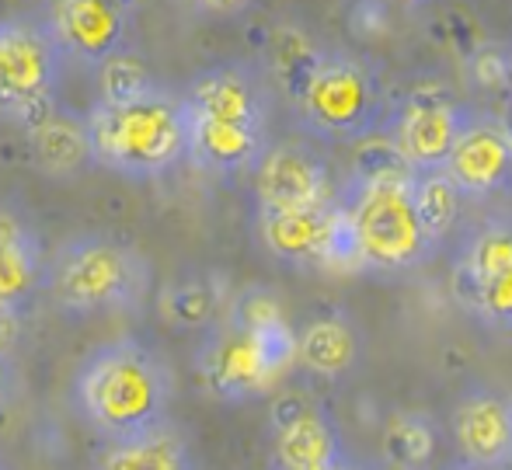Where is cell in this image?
<instances>
[{
	"mask_svg": "<svg viewBox=\"0 0 512 470\" xmlns=\"http://www.w3.org/2000/svg\"><path fill=\"white\" fill-rule=\"evenodd\" d=\"M373 7H380L384 14H411V11H422V7H429L432 0H370Z\"/></svg>",
	"mask_w": 512,
	"mask_h": 470,
	"instance_id": "32",
	"label": "cell"
},
{
	"mask_svg": "<svg viewBox=\"0 0 512 470\" xmlns=\"http://www.w3.org/2000/svg\"><path fill=\"white\" fill-rule=\"evenodd\" d=\"M91 470H196L189 436L171 418L98 446Z\"/></svg>",
	"mask_w": 512,
	"mask_h": 470,
	"instance_id": "17",
	"label": "cell"
},
{
	"mask_svg": "<svg viewBox=\"0 0 512 470\" xmlns=\"http://www.w3.org/2000/svg\"><path fill=\"white\" fill-rule=\"evenodd\" d=\"M95 164L126 178H161L189 157V108L182 94L150 88L119 105L98 101L88 115Z\"/></svg>",
	"mask_w": 512,
	"mask_h": 470,
	"instance_id": "2",
	"label": "cell"
},
{
	"mask_svg": "<svg viewBox=\"0 0 512 470\" xmlns=\"http://www.w3.org/2000/svg\"><path fill=\"white\" fill-rule=\"evenodd\" d=\"M380 450L384 464L405 470H429L436 453V432L432 422L418 411H391L380 429Z\"/></svg>",
	"mask_w": 512,
	"mask_h": 470,
	"instance_id": "24",
	"label": "cell"
},
{
	"mask_svg": "<svg viewBox=\"0 0 512 470\" xmlns=\"http://www.w3.org/2000/svg\"><path fill=\"white\" fill-rule=\"evenodd\" d=\"M95 70H98V101H105V105L133 101L140 94H147L150 88H157L147 60L129 53V49H119L105 63H98Z\"/></svg>",
	"mask_w": 512,
	"mask_h": 470,
	"instance_id": "25",
	"label": "cell"
},
{
	"mask_svg": "<svg viewBox=\"0 0 512 470\" xmlns=\"http://www.w3.org/2000/svg\"><path fill=\"white\" fill-rule=\"evenodd\" d=\"M11 401H14V373H11V363L0 359V415H4Z\"/></svg>",
	"mask_w": 512,
	"mask_h": 470,
	"instance_id": "33",
	"label": "cell"
},
{
	"mask_svg": "<svg viewBox=\"0 0 512 470\" xmlns=\"http://www.w3.org/2000/svg\"><path fill=\"white\" fill-rule=\"evenodd\" d=\"M443 470H502V467H481V464H467V460H453L450 467H443Z\"/></svg>",
	"mask_w": 512,
	"mask_h": 470,
	"instance_id": "36",
	"label": "cell"
},
{
	"mask_svg": "<svg viewBox=\"0 0 512 470\" xmlns=\"http://www.w3.org/2000/svg\"><path fill=\"white\" fill-rule=\"evenodd\" d=\"M359 356H363V338L345 314H321L297 331V366L314 376L338 380L356 370Z\"/></svg>",
	"mask_w": 512,
	"mask_h": 470,
	"instance_id": "20",
	"label": "cell"
},
{
	"mask_svg": "<svg viewBox=\"0 0 512 470\" xmlns=\"http://www.w3.org/2000/svg\"><path fill=\"white\" fill-rule=\"evenodd\" d=\"M415 171L401 161L398 147L387 133H373L352 143V175L349 182H377V178H408Z\"/></svg>",
	"mask_w": 512,
	"mask_h": 470,
	"instance_id": "27",
	"label": "cell"
},
{
	"mask_svg": "<svg viewBox=\"0 0 512 470\" xmlns=\"http://www.w3.org/2000/svg\"><path fill=\"white\" fill-rule=\"evenodd\" d=\"M265 147H269L265 129L230 126V122L189 115V161L196 168L209 171V175H241V171H251Z\"/></svg>",
	"mask_w": 512,
	"mask_h": 470,
	"instance_id": "19",
	"label": "cell"
},
{
	"mask_svg": "<svg viewBox=\"0 0 512 470\" xmlns=\"http://www.w3.org/2000/svg\"><path fill=\"white\" fill-rule=\"evenodd\" d=\"M258 237L265 251L286 265H317V269H352V241L345 209L338 199L310 209H258Z\"/></svg>",
	"mask_w": 512,
	"mask_h": 470,
	"instance_id": "8",
	"label": "cell"
},
{
	"mask_svg": "<svg viewBox=\"0 0 512 470\" xmlns=\"http://www.w3.org/2000/svg\"><path fill=\"white\" fill-rule=\"evenodd\" d=\"M42 32L63 60L98 67L126 49L129 7L126 0H49Z\"/></svg>",
	"mask_w": 512,
	"mask_h": 470,
	"instance_id": "10",
	"label": "cell"
},
{
	"mask_svg": "<svg viewBox=\"0 0 512 470\" xmlns=\"http://www.w3.org/2000/svg\"><path fill=\"white\" fill-rule=\"evenodd\" d=\"M338 202L349 223L356 269L408 272L432 255V244L411 206V175L349 182Z\"/></svg>",
	"mask_w": 512,
	"mask_h": 470,
	"instance_id": "6",
	"label": "cell"
},
{
	"mask_svg": "<svg viewBox=\"0 0 512 470\" xmlns=\"http://www.w3.org/2000/svg\"><path fill=\"white\" fill-rule=\"evenodd\" d=\"M18 342H21V310H11L0 303V359L4 363H11Z\"/></svg>",
	"mask_w": 512,
	"mask_h": 470,
	"instance_id": "30",
	"label": "cell"
},
{
	"mask_svg": "<svg viewBox=\"0 0 512 470\" xmlns=\"http://www.w3.org/2000/svg\"><path fill=\"white\" fill-rule=\"evenodd\" d=\"M42 289L63 314H126L147 296L150 265L136 248L108 234H77L46 258Z\"/></svg>",
	"mask_w": 512,
	"mask_h": 470,
	"instance_id": "3",
	"label": "cell"
},
{
	"mask_svg": "<svg viewBox=\"0 0 512 470\" xmlns=\"http://www.w3.org/2000/svg\"><path fill=\"white\" fill-rule=\"evenodd\" d=\"M175 401L168 363L140 338H112L77 363L70 404L102 439H122L164 422Z\"/></svg>",
	"mask_w": 512,
	"mask_h": 470,
	"instance_id": "1",
	"label": "cell"
},
{
	"mask_svg": "<svg viewBox=\"0 0 512 470\" xmlns=\"http://www.w3.org/2000/svg\"><path fill=\"white\" fill-rule=\"evenodd\" d=\"M328 470H366V467H363V464H359V460H352V457H349V453H342V457H338V460H335V464H331Z\"/></svg>",
	"mask_w": 512,
	"mask_h": 470,
	"instance_id": "35",
	"label": "cell"
},
{
	"mask_svg": "<svg viewBox=\"0 0 512 470\" xmlns=\"http://www.w3.org/2000/svg\"><path fill=\"white\" fill-rule=\"evenodd\" d=\"M28 150H32V164L49 178H77L88 164H95L88 122L63 105L49 108L39 122L28 126Z\"/></svg>",
	"mask_w": 512,
	"mask_h": 470,
	"instance_id": "18",
	"label": "cell"
},
{
	"mask_svg": "<svg viewBox=\"0 0 512 470\" xmlns=\"http://www.w3.org/2000/svg\"><path fill=\"white\" fill-rule=\"evenodd\" d=\"M443 175L464 199H488L512 185V147L495 115L471 112L443 161Z\"/></svg>",
	"mask_w": 512,
	"mask_h": 470,
	"instance_id": "13",
	"label": "cell"
},
{
	"mask_svg": "<svg viewBox=\"0 0 512 470\" xmlns=\"http://www.w3.org/2000/svg\"><path fill=\"white\" fill-rule=\"evenodd\" d=\"M63 56L42 32V25L25 18L0 21V115L18 126L39 122L56 108Z\"/></svg>",
	"mask_w": 512,
	"mask_h": 470,
	"instance_id": "7",
	"label": "cell"
},
{
	"mask_svg": "<svg viewBox=\"0 0 512 470\" xmlns=\"http://www.w3.org/2000/svg\"><path fill=\"white\" fill-rule=\"evenodd\" d=\"M467 77L485 91H509V46H502V42H481L467 56Z\"/></svg>",
	"mask_w": 512,
	"mask_h": 470,
	"instance_id": "29",
	"label": "cell"
},
{
	"mask_svg": "<svg viewBox=\"0 0 512 470\" xmlns=\"http://www.w3.org/2000/svg\"><path fill=\"white\" fill-rule=\"evenodd\" d=\"M373 470H405V467H391V464H380V467H373Z\"/></svg>",
	"mask_w": 512,
	"mask_h": 470,
	"instance_id": "38",
	"label": "cell"
},
{
	"mask_svg": "<svg viewBox=\"0 0 512 470\" xmlns=\"http://www.w3.org/2000/svg\"><path fill=\"white\" fill-rule=\"evenodd\" d=\"M227 310V289L220 276L192 272L161 289V317L178 331H209Z\"/></svg>",
	"mask_w": 512,
	"mask_h": 470,
	"instance_id": "21",
	"label": "cell"
},
{
	"mask_svg": "<svg viewBox=\"0 0 512 470\" xmlns=\"http://www.w3.org/2000/svg\"><path fill=\"white\" fill-rule=\"evenodd\" d=\"M251 175H255V202L262 213L310 209L335 199L328 161L314 147L297 140L269 143Z\"/></svg>",
	"mask_w": 512,
	"mask_h": 470,
	"instance_id": "11",
	"label": "cell"
},
{
	"mask_svg": "<svg viewBox=\"0 0 512 470\" xmlns=\"http://www.w3.org/2000/svg\"><path fill=\"white\" fill-rule=\"evenodd\" d=\"M495 122H499V129H502V136L509 140V147H512V94L506 101H502V108L495 112Z\"/></svg>",
	"mask_w": 512,
	"mask_h": 470,
	"instance_id": "34",
	"label": "cell"
},
{
	"mask_svg": "<svg viewBox=\"0 0 512 470\" xmlns=\"http://www.w3.org/2000/svg\"><path fill=\"white\" fill-rule=\"evenodd\" d=\"M411 206L422 223L425 237L436 248L460 220V206H464V195L457 192V185L439 171H415L411 175Z\"/></svg>",
	"mask_w": 512,
	"mask_h": 470,
	"instance_id": "23",
	"label": "cell"
},
{
	"mask_svg": "<svg viewBox=\"0 0 512 470\" xmlns=\"http://www.w3.org/2000/svg\"><path fill=\"white\" fill-rule=\"evenodd\" d=\"M506 470H512V464H509V467H506Z\"/></svg>",
	"mask_w": 512,
	"mask_h": 470,
	"instance_id": "39",
	"label": "cell"
},
{
	"mask_svg": "<svg viewBox=\"0 0 512 470\" xmlns=\"http://www.w3.org/2000/svg\"><path fill=\"white\" fill-rule=\"evenodd\" d=\"M317 53H321V46L310 42L304 32H297V28H276V35H272V42H269V67H272L276 84L286 91V98L297 94L300 81H304L307 70L314 67Z\"/></svg>",
	"mask_w": 512,
	"mask_h": 470,
	"instance_id": "26",
	"label": "cell"
},
{
	"mask_svg": "<svg viewBox=\"0 0 512 470\" xmlns=\"http://www.w3.org/2000/svg\"><path fill=\"white\" fill-rule=\"evenodd\" d=\"M290 101L300 129L328 143H359L384 133L394 108L384 77L370 60L328 46H321Z\"/></svg>",
	"mask_w": 512,
	"mask_h": 470,
	"instance_id": "4",
	"label": "cell"
},
{
	"mask_svg": "<svg viewBox=\"0 0 512 470\" xmlns=\"http://www.w3.org/2000/svg\"><path fill=\"white\" fill-rule=\"evenodd\" d=\"M460 303H464L481 324H488V328L512 331V269L499 272L495 279L481 282L478 289L464 293Z\"/></svg>",
	"mask_w": 512,
	"mask_h": 470,
	"instance_id": "28",
	"label": "cell"
},
{
	"mask_svg": "<svg viewBox=\"0 0 512 470\" xmlns=\"http://www.w3.org/2000/svg\"><path fill=\"white\" fill-rule=\"evenodd\" d=\"M509 94H512V42H509Z\"/></svg>",
	"mask_w": 512,
	"mask_h": 470,
	"instance_id": "37",
	"label": "cell"
},
{
	"mask_svg": "<svg viewBox=\"0 0 512 470\" xmlns=\"http://www.w3.org/2000/svg\"><path fill=\"white\" fill-rule=\"evenodd\" d=\"M467 115H471V108L460 105L450 91L418 88L401 105L391 108L384 133L391 136L401 161L411 171H439L457 133L464 129Z\"/></svg>",
	"mask_w": 512,
	"mask_h": 470,
	"instance_id": "9",
	"label": "cell"
},
{
	"mask_svg": "<svg viewBox=\"0 0 512 470\" xmlns=\"http://www.w3.org/2000/svg\"><path fill=\"white\" fill-rule=\"evenodd\" d=\"M506 269H512V220H488L485 227H478L467 237L457 265H453L457 300Z\"/></svg>",
	"mask_w": 512,
	"mask_h": 470,
	"instance_id": "22",
	"label": "cell"
},
{
	"mask_svg": "<svg viewBox=\"0 0 512 470\" xmlns=\"http://www.w3.org/2000/svg\"><path fill=\"white\" fill-rule=\"evenodd\" d=\"M46 255L28 216L11 202H0V303L21 310L42 289Z\"/></svg>",
	"mask_w": 512,
	"mask_h": 470,
	"instance_id": "16",
	"label": "cell"
},
{
	"mask_svg": "<svg viewBox=\"0 0 512 470\" xmlns=\"http://www.w3.org/2000/svg\"><path fill=\"white\" fill-rule=\"evenodd\" d=\"M450 432L460 460L481 467L512 464V401L492 390H467L450 411Z\"/></svg>",
	"mask_w": 512,
	"mask_h": 470,
	"instance_id": "14",
	"label": "cell"
},
{
	"mask_svg": "<svg viewBox=\"0 0 512 470\" xmlns=\"http://www.w3.org/2000/svg\"><path fill=\"white\" fill-rule=\"evenodd\" d=\"M290 366H297V331L290 321L272 328H237L220 317L196 352L199 383L209 397L227 404L272 394Z\"/></svg>",
	"mask_w": 512,
	"mask_h": 470,
	"instance_id": "5",
	"label": "cell"
},
{
	"mask_svg": "<svg viewBox=\"0 0 512 470\" xmlns=\"http://www.w3.org/2000/svg\"><path fill=\"white\" fill-rule=\"evenodd\" d=\"M192 4L206 14H216V18H237V14L248 11L255 0H192Z\"/></svg>",
	"mask_w": 512,
	"mask_h": 470,
	"instance_id": "31",
	"label": "cell"
},
{
	"mask_svg": "<svg viewBox=\"0 0 512 470\" xmlns=\"http://www.w3.org/2000/svg\"><path fill=\"white\" fill-rule=\"evenodd\" d=\"M182 98L189 115H196V119L265 129V88L255 77V70L241 67V63L203 70Z\"/></svg>",
	"mask_w": 512,
	"mask_h": 470,
	"instance_id": "15",
	"label": "cell"
},
{
	"mask_svg": "<svg viewBox=\"0 0 512 470\" xmlns=\"http://www.w3.org/2000/svg\"><path fill=\"white\" fill-rule=\"evenodd\" d=\"M269 439L272 470H328L345 453L328 411L293 390L272 404Z\"/></svg>",
	"mask_w": 512,
	"mask_h": 470,
	"instance_id": "12",
	"label": "cell"
}]
</instances>
